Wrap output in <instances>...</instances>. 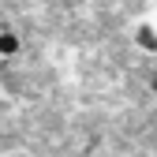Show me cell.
I'll list each match as a JSON object with an SVG mask.
<instances>
[{
  "instance_id": "cell-1",
  "label": "cell",
  "mask_w": 157,
  "mask_h": 157,
  "mask_svg": "<svg viewBox=\"0 0 157 157\" xmlns=\"http://www.w3.org/2000/svg\"><path fill=\"white\" fill-rule=\"evenodd\" d=\"M135 45H139L146 56L157 52V23H153V19H142V23L135 26Z\"/></svg>"
},
{
  "instance_id": "cell-2",
  "label": "cell",
  "mask_w": 157,
  "mask_h": 157,
  "mask_svg": "<svg viewBox=\"0 0 157 157\" xmlns=\"http://www.w3.org/2000/svg\"><path fill=\"white\" fill-rule=\"evenodd\" d=\"M19 52H23V41H19V34L0 30V56H19Z\"/></svg>"
}]
</instances>
